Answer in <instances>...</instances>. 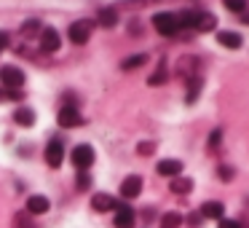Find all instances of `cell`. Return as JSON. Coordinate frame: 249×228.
Here are the masks:
<instances>
[{"label":"cell","mask_w":249,"mask_h":228,"mask_svg":"<svg viewBox=\"0 0 249 228\" xmlns=\"http://www.w3.org/2000/svg\"><path fill=\"white\" fill-rule=\"evenodd\" d=\"M145 62H147L145 54H134V57H126V59L121 62V67H124V70H134V67L145 65Z\"/></svg>","instance_id":"23"},{"label":"cell","mask_w":249,"mask_h":228,"mask_svg":"<svg viewBox=\"0 0 249 228\" xmlns=\"http://www.w3.org/2000/svg\"><path fill=\"white\" fill-rule=\"evenodd\" d=\"M196 70H198V59L196 57H182L177 65V73L185 78V81H193L196 78Z\"/></svg>","instance_id":"11"},{"label":"cell","mask_w":249,"mask_h":228,"mask_svg":"<svg viewBox=\"0 0 249 228\" xmlns=\"http://www.w3.org/2000/svg\"><path fill=\"white\" fill-rule=\"evenodd\" d=\"M153 27H156L161 35H174L179 30L177 27V17H174V14H169V11L156 14V17H153Z\"/></svg>","instance_id":"2"},{"label":"cell","mask_w":249,"mask_h":228,"mask_svg":"<svg viewBox=\"0 0 249 228\" xmlns=\"http://www.w3.org/2000/svg\"><path fill=\"white\" fill-rule=\"evenodd\" d=\"M134 220H137V215L131 207H126V204L115 207V228H134Z\"/></svg>","instance_id":"5"},{"label":"cell","mask_w":249,"mask_h":228,"mask_svg":"<svg viewBox=\"0 0 249 228\" xmlns=\"http://www.w3.org/2000/svg\"><path fill=\"white\" fill-rule=\"evenodd\" d=\"M174 17H177V27H196L198 11H182V14H174Z\"/></svg>","instance_id":"20"},{"label":"cell","mask_w":249,"mask_h":228,"mask_svg":"<svg viewBox=\"0 0 249 228\" xmlns=\"http://www.w3.org/2000/svg\"><path fill=\"white\" fill-rule=\"evenodd\" d=\"M59 126H65V129H72V126L81 124V113H78V108H72V105H65V108L59 110Z\"/></svg>","instance_id":"6"},{"label":"cell","mask_w":249,"mask_h":228,"mask_svg":"<svg viewBox=\"0 0 249 228\" xmlns=\"http://www.w3.org/2000/svg\"><path fill=\"white\" fill-rule=\"evenodd\" d=\"M220 137H222V132L217 129V132H212V137H209V145L212 148H217V142H220Z\"/></svg>","instance_id":"33"},{"label":"cell","mask_w":249,"mask_h":228,"mask_svg":"<svg viewBox=\"0 0 249 228\" xmlns=\"http://www.w3.org/2000/svg\"><path fill=\"white\" fill-rule=\"evenodd\" d=\"M188 220H190V226H198V223H201V215H193V217H188Z\"/></svg>","instance_id":"34"},{"label":"cell","mask_w":249,"mask_h":228,"mask_svg":"<svg viewBox=\"0 0 249 228\" xmlns=\"http://www.w3.org/2000/svg\"><path fill=\"white\" fill-rule=\"evenodd\" d=\"M38 30H40V22H38V19H30V22L22 24V35H35Z\"/></svg>","instance_id":"26"},{"label":"cell","mask_w":249,"mask_h":228,"mask_svg":"<svg viewBox=\"0 0 249 228\" xmlns=\"http://www.w3.org/2000/svg\"><path fill=\"white\" fill-rule=\"evenodd\" d=\"M156 172L163 174V177H179V172H182V161H177V158H163V161H158Z\"/></svg>","instance_id":"9"},{"label":"cell","mask_w":249,"mask_h":228,"mask_svg":"<svg viewBox=\"0 0 249 228\" xmlns=\"http://www.w3.org/2000/svg\"><path fill=\"white\" fill-rule=\"evenodd\" d=\"M49 199L46 196H40V193H35V196H30L27 199V209L24 212H30V215H43V212H49Z\"/></svg>","instance_id":"12"},{"label":"cell","mask_w":249,"mask_h":228,"mask_svg":"<svg viewBox=\"0 0 249 228\" xmlns=\"http://www.w3.org/2000/svg\"><path fill=\"white\" fill-rule=\"evenodd\" d=\"M72 164H75L78 169H89L94 164V148L91 145H78V148H72Z\"/></svg>","instance_id":"4"},{"label":"cell","mask_w":249,"mask_h":228,"mask_svg":"<svg viewBox=\"0 0 249 228\" xmlns=\"http://www.w3.org/2000/svg\"><path fill=\"white\" fill-rule=\"evenodd\" d=\"M140 190H142L140 174H131V177H126L124 183H121V196H124V199H134V196H140Z\"/></svg>","instance_id":"8"},{"label":"cell","mask_w":249,"mask_h":228,"mask_svg":"<svg viewBox=\"0 0 249 228\" xmlns=\"http://www.w3.org/2000/svg\"><path fill=\"white\" fill-rule=\"evenodd\" d=\"M115 22H118L115 8H102V11H99V24H102V27H115Z\"/></svg>","instance_id":"19"},{"label":"cell","mask_w":249,"mask_h":228,"mask_svg":"<svg viewBox=\"0 0 249 228\" xmlns=\"http://www.w3.org/2000/svg\"><path fill=\"white\" fill-rule=\"evenodd\" d=\"M14 228H38V226L33 223L30 212H17V215H14Z\"/></svg>","instance_id":"21"},{"label":"cell","mask_w":249,"mask_h":228,"mask_svg":"<svg viewBox=\"0 0 249 228\" xmlns=\"http://www.w3.org/2000/svg\"><path fill=\"white\" fill-rule=\"evenodd\" d=\"M222 3H225L228 11H236V14H241L247 8V0H222Z\"/></svg>","instance_id":"25"},{"label":"cell","mask_w":249,"mask_h":228,"mask_svg":"<svg viewBox=\"0 0 249 228\" xmlns=\"http://www.w3.org/2000/svg\"><path fill=\"white\" fill-rule=\"evenodd\" d=\"M172 193H190L193 190V180L190 177H172Z\"/></svg>","instance_id":"17"},{"label":"cell","mask_w":249,"mask_h":228,"mask_svg":"<svg viewBox=\"0 0 249 228\" xmlns=\"http://www.w3.org/2000/svg\"><path fill=\"white\" fill-rule=\"evenodd\" d=\"M62 158H65V148H62V142L59 140H54V142H49L46 145V161H49V167H62Z\"/></svg>","instance_id":"7"},{"label":"cell","mask_w":249,"mask_h":228,"mask_svg":"<svg viewBox=\"0 0 249 228\" xmlns=\"http://www.w3.org/2000/svg\"><path fill=\"white\" fill-rule=\"evenodd\" d=\"M190 83V92H188V102H193L196 97H198V92H201V81L198 78H193V81H188Z\"/></svg>","instance_id":"27"},{"label":"cell","mask_w":249,"mask_h":228,"mask_svg":"<svg viewBox=\"0 0 249 228\" xmlns=\"http://www.w3.org/2000/svg\"><path fill=\"white\" fill-rule=\"evenodd\" d=\"M89 35H91V22H86V19H81V22H72L70 30H67V38H70L72 43H78V46L86 43Z\"/></svg>","instance_id":"3"},{"label":"cell","mask_w":249,"mask_h":228,"mask_svg":"<svg viewBox=\"0 0 249 228\" xmlns=\"http://www.w3.org/2000/svg\"><path fill=\"white\" fill-rule=\"evenodd\" d=\"M214 27H217L214 14H198V17H196V30H198V33H212Z\"/></svg>","instance_id":"16"},{"label":"cell","mask_w":249,"mask_h":228,"mask_svg":"<svg viewBox=\"0 0 249 228\" xmlns=\"http://www.w3.org/2000/svg\"><path fill=\"white\" fill-rule=\"evenodd\" d=\"M153 148H156L153 142H140V145H137V151H140L142 156H150V153H153Z\"/></svg>","instance_id":"29"},{"label":"cell","mask_w":249,"mask_h":228,"mask_svg":"<svg viewBox=\"0 0 249 228\" xmlns=\"http://www.w3.org/2000/svg\"><path fill=\"white\" fill-rule=\"evenodd\" d=\"M179 223H182V215H179V212H166V215L161 217V228H179Z\"/></svg>","instance_id":"22"},{"label":"cell","mask_w":249,"mask_h":228,"mask_svg":"<svg viewBox=\"0 0 249 228\" xmlns=\"http://www.w3.org/2000/svg\"><path fill=\"white\" fill-rule=\"evenodd\" d=\"M8 43H11L8 33H6V30H0V51H3V49H8Z\"/></svg>","instance_id":"30"},{"label":"cell","mask_w":249,"mask_h":228,"mask_svg":"<svg viewBox=\"0 0 249 228\" xmlns=\"http://www.w3.org/2000/svg\"><path fill=\"white\" fill-rule=\"evenodd\" d=\"M217 174H220V180H225V183H228V180H233V174H236V172H233L231 167H220V169H217Z\"/></svg>","instance_id":"28"},{"label":"cell","mask_w":249,"mask_h":228,"mask_svg":"<svg viewBox=\"0 0 249 228\" xmlns=\"http://www.w3.org/2000/svg\"><path fill=\"white\" fill-rule=\"evenodd\" d=\"M91 207L97 212H110V209H115V199L110 193H94V199H91Z\"/></svg>","instance_id":"14"},{"label":"cell","mask_w":249,"mask_h":228,"mask_svg":"<svg viewBox=\"0 0 249 228\" xmlns=\"http://www.w3.org/2000/svg\"><path fill=\"white\" fill-rule=\"evenodd\" d=\"M0 83H3L6 89H11V92H19V89L24 86V73L19 70V67H14V65L0 67Z\"/></svg>","instance_id":"1"},{"label":"cell","mask_w":249,"mask_h":228,"mask_svg":"<svg viewBox=\"0 0 249 228\" xmlns=\"http://www.w3.org/2000/svg\"><path fill=\"white\" fill-rule=\"evenodd\" d=\"M220 228H241V226H238V220H225V217H222Z\"/></svg>","instance_id":"32"},{"label":"cell","mask_w":249,"mask_h":228,"mask_svg":"<svg viewBox=\"0 0 249 228\" xmlns=\"http://www.w3.org/2000/svg\"><path fill=\"white\" fill-rule=\"evenodd\" d=\"M217 40H220L225 49H241V35L233 33V30H222V33H217Z\"/></svg>","instance_id":"15"},{"label":"cell","mask_w":249,"mask_h":228,"mask_svg":"<svg viewBox=\"0 0 249 228\" xmlns=\"http://www.w3.org/2000/svg\"><path fill=\"white\" fill-rule=\"evenodd\" d=\"M78 188H81V190H86V188H89V174H86V172L78 174Z\"/></svg>","instance_id":"31"},{"label":"cell","mask_w":249,"mask_h":228,"mask_svg":"<svg viewBox=\"0 0 249 228\" xmlns=\"http://www.w3.org/2000/svg\"><path fill=\"white\" fill-rule=\"evenodd\" d=\"M198 215H201V217H212V220H222V215H225V207H222L220 201H204Z\"/></svg>","instance_id":"13"},{"label":"cell","mask_w":249,"mask_h":228,"mask_svg":"<svg viewBox=\"0 0 249 228\" xmlns=\"http://www.w3.org/2000/svg\"><path fill=\"white\" fill-rule=\"evenodd\" d=\"M40 49L43 51H56L59 49V33H56L54 27L40 30Z\"/></svg>","instance_id":"10"},{"label":"cell","mask_w":249,"mask_h":228,"mask_svg":"<svg viewBox=\"0 0 249 228\" xmlns=\"http://www.w3.org/2000/svg\"><path fill=\"white\" fill-rule=\"evenodd\" d=\"M163 81H166V67H158V70L147 78V83H150V86H158V83H163Z\"/></svg>","instance_id":"24"},{"label":"cell","mask_w":249,"mask_h":228,"mask_svg":"<svg viewBox=\"0 0 249 228\" xmlns=\"http://www.w3.org/2000/svg\"><path fill=\"white\" fill-rule=\"evenodd\" d=\"M14 121L22 126H33L35 124V113L30 108H17V113H14Z\"/></svg>","instance_id":"18"}]
</instances>
